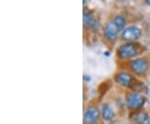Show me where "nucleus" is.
Masks as SVG:
<instances>
[{
	"label": "nucleus",
	"instance_id": "9b49d317",
	"mask_svg": "<svg viewBox=\"0 0 150 124\" xmlns=\"http://www.w3.org/2000/svg\"><path fill=\"white\" fill-rule=\"evenodd\" d=\"M112 22L117 26V27L119 29V31L123 30L125 25H126V19L122 15H117L112 19Z\"/></svg>",
	"mask_w": 150,
	"mask_h": 124
},
{
	"label": "nucleus",
	"instance_id": "0eeeda50",
	"mask_svg": "<svg viewBox=\"0 0 150 124\" xmlns=\"http://www.w3.org/2000/svg\"><path fill=\"white\" fill-rule=\"evenodd\" d=\"M142 36V31L136 26H129L124 28L121 33V38L126 42H133L139 39Z\"/></svg>",
	"mask_w": 150,
	"mask_h": 124
},
{
	"label": "nucleus",
	"instance_id": "7ed1b4c3",
	"mask_svg": "<svg viewBox=\"0 0 150 124\" xmlns=\"http://www.w3.org/2000/svg\"><path fill=\"white\" fill-rule=\"evenodd\" d=\"M140 54V48L137 43L127 42L117 49V57L121 60L135 58Z\"/></svg>",
	"mask_w": 150,
	"mask_h": 124
},
{
	"label": "nucleus",
	"instance_id": "423d86ee",
	"mask_svg": "<svg viewBox=\"0 0 150 124\" xmlns=\"http://www.w3.org/2000/svg\"><path fill=\"white\" fill-rule=\"evenodd\" d=\"M99 108H100V113H101V118L103 122L109 123L115 120L117 113H116L115 108H113L110 103L103 102L100 104Z\"/></svg>",
	"mask_w": 150,
	"mask_h": 124
},
{
	"label": "nucleus",
	"instance_id": "39448f33",
	"mask_svg": "<svg viewBox=\"0 0 150 124\" xmlns=\"http://www.w3.org/2000/svg\"><path fill=\"white\" fill-rule=\"evenodd\" d=\"M101 118L100 108L95 104H88L83 113V124H99Z\"/></svg>",
	"mask_w": 150,
	"mask_h": 124
},
{
	"label": "nucleus",
	"instance_id": "f03ea898",
	"mask_svg": "<svg viewBox=\"0 0 150 124\" xmlns=\"http://www.w3.org/2000/svg\"><path fill=\"white\" fill-rule=\"evenodd\" d=\"M113 82L118 87L126 90H132L138 82L136 76L128 70H120L113 75Z\"/></svg>",
	"mask_w": 150,
	"mask_h": 124
},
{
	"label": "nucleus",
	"instance_id": "6e6552de",
	"mask_svg": "<svg viewBox=\"0 0 150 124\" xmlns=\"http://www.w3.org/2000/svg\"><path fill=\"white\" fill-rule=\"evenodd\" d=\"M129 118L134 124H150L149 114L142 110L131 112L129 114Z\"/></svg>",
	"mask_w": 150,
	"mask_h": 124
},
{
	"label": "nucleus",
	"instance_id": "ddd939ff",
	"mask_svg": "<svg viewBox=\"0 0 150 124\" xmlns=\"http://www.w3.org/2000/svg\"><path fill=\"white\" fill-rule=\"evenodd\" d=\"M145 2H146V4H147L148 5L150 6V0H145Z\"/></svg>",
	"mask_w": 150,
	"mask_h": 124
},
{
	"label": "nucleus",
	"instance_id": "f8f14e48",
	"mask_svg": "<svg viewBox=\"0 0 150 124\" xmlns=\"http://www.w3.org/2000/svg\"><path fill=\"white\" fill-rule=\"evenodd\" d=\"M83 81L87 82H90L91 81V77H90V76L84 74V75H83Z\"/></svg>",
	"mask_w": 150,
	"mask_h": 124
},
{
	"label": "nucleus",
	"instance_id": "9d476101",
	"mask_svg": "<svg viewBox=\"0 0 150 124\" xmlns=\"http://www.w3.org/2000/svg\"><path fill=\"white\" fill-rule=\"evenodd\" d=\"M120 32L117 26L112 23H108L103 28V36L109 42H113L118 38V32Z\"/></svg>",
	"mask_w": 150,
	"mask_h": 124
},
{
	"label": "nucleus",
	"instance_id": "1a4fd4ad",
	"mask_svg": "<svg viewBox=\"0 0 150 124\" xmlns=\"http://www.w3.org/2000/svg\"><path fill=\"white\" fill-rule=\"evenodd\" d=\"M83 25L88 29H90L92 31H97L100 27V23L94 17V15L90 12H84L83 13Z\"/></svg>",
	"mask_w": 150,
	"mask_h": 124
},
{
	"label": "nucleus",
	"instance_id": "20e7f679",
	"mask_svg": "<svg viewBox=\"0 0 150 124\" xmlns=\"http://www.w3.org/2000/svg\"><path fill=\"white\" fill-rule=\"evenodd\" d=\"M128 69L126 70L131 72L136 77H143L144 76L149 68V61L145 58H137L132 59L128 63Z\"/></svg>",
	"mask_w": 150,
	"mask_h": 124
},
{
	"label": "nucleus",
	"instance_id": "f257e3e1",
	"mask_svg": "<svg viewBox=\"0 0 150 124\" xmlns=\"http://www.w3.org/2000/svg\"><path fill=\"white\" fill-rule=\"evenodd\" d=\"M124 103L129 112L142 110L146 103V97L143 94L131 90H126L124 93Z\"/></svg>",
	"mask_w": 150,
	"mask_h": 124
}]
</instances>
